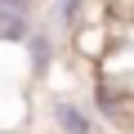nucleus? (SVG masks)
Returning a JSON list of instances; mask_svg holds the SVG:
<instances>
[{
	"label": "nucleus",
	"instance_id": "3",
	"mask_svg": "<svg viewBox=\"0 0 134 134\" xmlns=\"http://www.w3.org/2000/svg\"><path fill=\"white\" fill-rule=\"evenodd\" d=\"M49 63H54V40H49V31H36L27 40V67H31V76H45Z\"/></svg>",
	"mask_w": 134,
	"mask_h": 134
},
{
	"label": "nucleus",
	"instance_id": "2",
	"mask_svg": "<svg viewBox=\"0 0 134 134\" xmlns=\"http://www.w3.org/2000/svg\"><path fill=\"white\" fill-rule=\"evenodd\" d=\"M31 36H36L31 14H9V9H0V49H27Z\"/></svg>",
	"mask_w": 134,
	"mask_h": 134
},
{
	"label": "nucleus",
	"instance_id": "1",
	"mask_svg": "<svg viewBox=\"0 0 134 134\" xmlns=\"http://www.w3.org/2000/svg\"><path fill=\"white\" fill-rule=\"evenodd\" d=\"M49 121L58 134H94V112L81 98H49Z\"/></svg>",
	"mask_w": 134,
	"mask_h": 134
},
{
	"label": "nucleus",
	"instance_id": "4",
	"mask_svg": "<svg viewBox=\"0 0 134 134\" xmlns=\"http://www.w3.org/2000/svg\"><path fill=\"white\" fill-rule=\"evenodd\" d=\"M0 9H9V14H31L36 0H0Z\"/></svg>",
	"mask_w": 134,
	"mask_h": 134
}]
</instances>
